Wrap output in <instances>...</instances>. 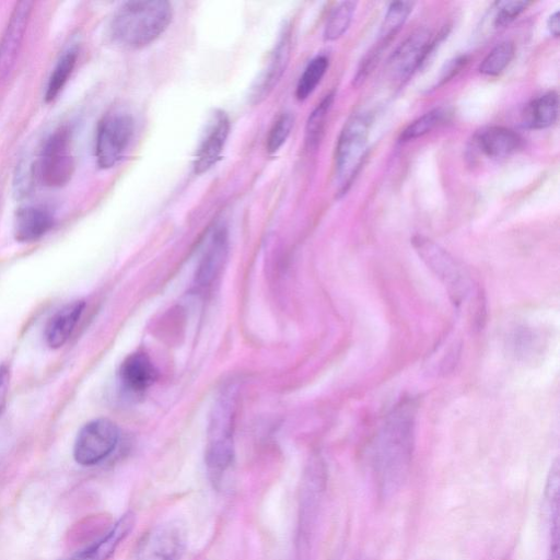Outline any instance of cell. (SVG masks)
Here are the masks:
<instances>
[{"label":"cell","mask_w":560,"mask_h":560,"mask_svg":"<svg viewBox=\"0 0 560 560\" xmlns=\"http://www.w3.org/2000/svg\"><path fill=\"white\" fill-rule=\"evenodd\" d=\"M416 405L401 400L385 418L374 444L373 462L384 491L396 490L411 463L415 440Z\"/></svg>","instance_id":"6da1fadb"},{"label":"cell","mask_w":560,"mask_h":560,"mask_svg":"<svg viewBox=\"0 0 560 560\" xmlns=\"http://www.w3.org/2000/svg\"><path fill=\"white\" fill-rule=\"evenodd\" d=\"M172 15V5L165 0L125 2L112 19L110 36L127 48L144 47L163 34Z\"/></svg>","instance_id":"7a4b0ae2"},{"label":"cell","mask_w":560,"mask_h":560,"mask_svg":"<svg viewBox=\"0 0 560 560\" xmlns=\"http://www.w3.org/2000/svg\"><path fill=\"white\" fill-rule=\"evenodd\" d=\"M237 387L225 385L214 400L208 427L206 465L210 477L218 482L231 467L234 457V420Z\"/></svg>","instance_id":"3957f363"},{"label":"cell","mask_w":560,"mask_h":560,"mask_svg":"<svg viewBox=\"0 0 560 560\" xmlns=\"http://www.w3.org/2000/svg\"><path fill=\"white\" fill-rule=\"evenodd\" d=\"M371 118L360 113L351 116L339 135L335 151V175L340 191L355 176L366 152Z\"/></svg>","instance_id":"277c9868"},{"label":"cell","mask_w":560,"mask_h":560,"mask_svg":"<svg viewBox=\"0 0 560 560\" xmlns=\"http://www.w3.org/2000/svg\"><path fill=\"white\" fill-rule=\"evenodd\" d=\"M412 245L429 269L446 288L455 304L462 303L472 288L468 272L445 249L423 236H415Z\"/></svg>","instance_id":"5b68a950"},{"label":"cell","mask_w":560,"mask_h":560,"mask_svg":"<svg viewBox=\"0 0 560 560\" xmlns=\"http://www.w3.org/2000/svg\"><path fill=\"white\" fill-rule=\"evenodd\" d=\"M135 136L130 113L115 109L100 121L95 140V158L101 168L115 166L126 154Z\"/></svg>","instance_id":"8992f818"},{"label":"cell","mask_w":560,"mask_h":560,"mask_svg":"<svg viewBox=\"0 0 560 560\" xmlns=\"http://www.w3.org/2000/svg\"><path fill=\"white\" fill-rule=\"evenodd\" d=\"M69 130L65 127L51 133L45 141L35 173L39 182L48 187L66 185L74 170Z\"/></svg>","instance_id":"52a82bcc"},{"label":"cell","mask_w":560,"mask_h":560,"mask_svg":"<svg viewBox=\"0 0 560 560\" xmlns=\"http://www.w3.org/2000/svg\"><path fill=\"white\" fill-rule=\"evenodd\" d=\"M118 438V428L113 421L105 418L92 420L78 433L73 457L79 465H96L115 450Z\"/></svg>","instance_id":"ba28073f"},{"label":"cell","mask_w":560,"mask_h":560,"mask_svg":"<svg viewBox=\"0 0 560 560\" xmlns=\"http://www.w3.org/2000/svg\"><path fill=\"white\" fill-rule=\"evenodd\" d=\"M185 541L186 533L180 523H164L144 537L137 560H180Z\"/></svg>","instance_id":"9c48e42d"},{"label":"cell","mask_w":560,"mask_h":560,"mask_svg":"<svg viewBox=\"0 0 560 560\" xmlns=\"http://www.w3.org/2000/svg\"><path fill=\"white\" fill-rule=\"evenodd\" d=\"M435 42L428 30L419 28L409 35L393 52L388 70L398 81L407 80L432 51Z\"/></svg>","instance_id":"30bf717a"},{"label":"cell","mask_w":560,"mask_h":560,"mask_svg":"<svg viewBox=\"0 0 560 560\" xmlns=\"http://www.w3.org/2000/svg\"><path fill=\"white\" fill-rule=\"evenodd\" d=\"M230 131V120L222 110L212 114L194 159V170L200 174L211 168L223 151Z\"/></svg>","instance_id":"8fae6325"},{"label":"cell","mask_w":560,"mask_h":560,"mask_svg":"<svg viewBox=\"0 0 560 560\" xmlns=\"http://www.w3.org/2000/svg\"><path fill=\"white\" fill-rule=\"evenodd\" d=\"M131 512L124 514L100 539L66 560H108L135 525Z\"/></svg>","instance_id":"7c38bea8"},{"label":"cell","mask_w":560,"mask_h":560,"mask_svg":"<svg viewBox=\"0 0 560 560\" xmlns=\"http://www.w3.org/2000/svg\"><path fill=\"white\" fill-rule=\"evenodd\" d=\"M474 141L479 151L489 159L508 158L521 149L523 143L517 132L502 126L483 128L476 133Z\"/></svg>","instance_id":"4fadbf2b"},{"label":"cell","mask_w":560,"mask_h":560,"mask_svg":"<svg viewBox=\"0 0 560 560\" xmlns=\"http://www.w3.org/2000/svg\"><path fill=\"white\" fill-rule=\"evenodd\" d=\"M291 50V38L289 30H284L280 35L271 55L268 59L266 68L254 88L253 97L256 102L266 97L277 85L282 77L289 62Z\"/></svg>","instance_id":"5bb4252c"},{"label":"cell","mask_w":560,"mask_h":560,"mask_svg":"<svg viewBox=\"0 0 560 560\" xmlns=\"http://www.w3.org/2000/svg\"><path fill=\"white\" fill-rule=\"evenodd\" d=\"M32 2H19L0 42V75L8 72L13 63L25 32Z\"/></svg>","instance_id":"9a60e30c"},{"label":"cell","mask_w":560,"mask_h":560,"mask_svg":"<svg viewBox=\"0 0 560 560\" xmlns=\"http://www.w3.org/2000/svg\"><path fill=\"white\" fill-rule=\"evenodd\" d=\"M119 378L127 390L137 394L142 393L156 381L158 371L145 353L135 352L122 361Z\"/></svg>","instance_id":"2e32d148"},{"label":"cell","mask_w":560,"mask_h":560,"mask_svg":"<svg viewBox=\"0 0 560 560\" xmlns=\"http://www.w3.org/2000/svg\"><path fill=\"white\" fill-rule=\"evenodd\" d=\"M228 252V234L223 226L214 229L206 246L196 276L197 285L207 288L222 268Z\"/></svg>","instance_id":"e0dca14e"},{"label":"cell","mask_w":560,"mask_h":560,"mask_svg":"<svg viewBox=\"0 0 560 560\" xmlns=\"http://www.w3.org/2000/svg\"><path fill=\"white\" fill-rule=\"evenodd\" d=\"M54 219L44 208L27 206L19 209L14 219V236L19 242H33L45 235Z\"/></svg>","instance_id":"ac0fdd59"},{"label":"cell","mask_w":560,"mask_h":560,"mask_svg":"<svg viewBox=\"0 0 560 560\" xmlns=\"http://www.w3.org/2000/svg\"><path fill=\"white\" fill-rule=\"evenodd\" d=\"M83 308L84 302L75 301L63 306L50 318L45 330L46 342L50 348L57 349L67 342Z\"/></svg>","instance_id":"d6986e66"},{"label":"cell","mask_w":560,"mask_h":560,"mask_svg":"<svg viewBox=\"0 0 560 560\" xmlns=\"http://www.w3.org/2000/svg\"><path fill=\"white\" fill-rule=\"evenodd\" d=\"M559 114L557 92H547L526 105L523 112V125L529 129H545L553 125Z\"/></svg>","instance_id":"ffe728a7"},{"label":"cell","mask_w":560,"mask_h":560,"mask_svg":"<svg viewBox=\"0 0 560 560\" xmlns=\"http://www.w3.org/2000/svg\"><path fill=\"white\" fill-rule=\"evenodd\" d=\"M413 5L415 3L410 1H396L389 4L381 24L377 43L370 51L381 57L383 49L406 22Z\"/></svg>","instance_id":"44dd1931"},{"label":"cell","mask_w":560,"mask_h":560,"mask_svg":"<svg viewBox=\"0 0 560 560\" xmlns=\"http://www.w3.org/2000/svg\"><path fill=\"white\" fill-rule=\"evenodd\" d=\"M78 51L70 48L59 58L47 83L45 93L47 102L54 101L67 83L75 66Z\"/></svg>","instance_id":"7402d4cb"},{"label":"cell","mask_w":560,"mask_h":560,"mask_svg":"<svg viewBox=\"0 0 560 560\" xmlns=\"http://www.w3.org/2000/svg\"><path fill=\"white\" fill-rule=\"evenodd\" d=\"M334 102V93L327 94L311 113L305 128V143L310 149L318 145Z\"/></svg>","instance_id":"603a6c76"},{"label":"cell","mask_w":560,"mask_h":560,"mask_svg":"<svg viewBox=\"0 0 560 560\" xmlns=\"http://www.w3.org/2000/svg\"><path fill=\"white\" fill-rule=\"evenodd\" d=\"M450 115L448 110L443 107H436L410 122L400 133L401 142L415 140L433 130L441 125Z\"/></svg>","instance_id":"cb8c5ba5"},{"label":"cell","mask_w":560,"mask_h":560,"mask_svg":"<svg viewBox=\"0 0 560 560\" xmlns=\"http://www.w3.org/2000/svg\"><path fill=\"white\" fill-rule=\"evenodd\" d=\"M355 8V1H343L331 11L324 31V37L326 40H336L347 32L351 24Z\"/></svg>","instance_id":"d4e9b609"},{"label":"cell","mask_w":560,"mask_h":560,"mask_svg":"<svg viewBox=\"0 0 560 560\" xmlns=\"http://www.w3.org/2000/svg\"><path fill=\"white\" fill-rule=\"evenodd\" d=\"M327 68L328 58L324 55H319L308 62L296 85L295 95L298 100L303 101L310 96L320 82Z\"/></svg>","instance_id":"484cf974"},{"label":"cell","mask_w":560,"mask_h":560,"mask_svg":"<svg viewBox=\"0 0 560 560\" xmlns=\"http://www.w3.org/2000/svg\"><path fill=\"white\" fill-rule=\"evenodd\" d=\"M514 57V44L502 42L494 46L479 65V72L494 77L500 74Z\"/></svg>","instance_id":"4316f807"},{"label":"cell","mask_w":560,"mask_h":560,"mask_svg":"<svg viewBox=\"0 0 560 560\" xmlns=\"http://www.w3.org/2000/svg\"><path fill=\"white\" fill-rule=\"evenodd\" d=\"M511 345L514 353L523 359L538 354L541 347L539 336L526 327H520L512 334Z\"/></svg>","instance_id":"83f0119b"},{"label":"cell","mask_w":560,"mask_h":560,"mask_svg":"<svg viewBox=\"0 0 560 560\" xmlns=\"http://www.w3.org/2000/svg\"><path fill=\"white\" fill-rule=\"evenodd\" d=\"M293 127V117L290 113H282L272 124L267 137V150L270 153L278 151L288 139Z\"/></svg>","instance_id":"f1b7e54d"},{"label":"cell","mask_w":560,"mask_h":560,"mask_svg":"<svg viewBox=\"0 0 560 560\" xmlns=\"http://www.w3.org/2000/svg\"><path fill=\"white\" fill-rule=\"evenodd\" d=\"M530 3L528 1H505L499 4L494 18L495 27H504L513 22Z\"/></svg>","instance_id":"f546056e"},{"label":"cell","mask_w":560,"mask_h":560,"mask_svg":"<svg viewBox=\"0 0 560 560\" xmlns=\"http://www.w3.org/2000/svg\"><path fill=\"white\" fill-rule=\"evenodd\" d=\"M467 62V58L465 56L456 57L455 59L451 60L445 69H443L441 74V82H445L450 80L452 77H454Z\"/></svg>","instance_id":"4dcf8cb0"},{"label":"cell","mask_w":560,"mask_h":560,"mask_svg":"<svg viewBox=\"0 0 560 560\" xmlns=\"http://www.w3.org/2000/svg\"><path fill=\"white\" fill-rule=\"evenodd\" d=\"M10 372L5 365L0 366V411L3 408L8 392Z\"/></svg>","instance_id":"1f68e13d"},{"label":"cell","mask_w":560,"mask_h":560,"mask_svg":"<svg viewBox=\"0 0 560 560\" xmlns=\"http://www.w3.org/2000/svg\"><path fill=\"white\" fill-rule=\"evenodd\" d=\"M547 25H548V30H549L550 34L553 37H559V35H560V15H559V11H556L555 13H552L549 16Z\"/></svg>","instance_id":"d6a6232c"}]
</instances>
